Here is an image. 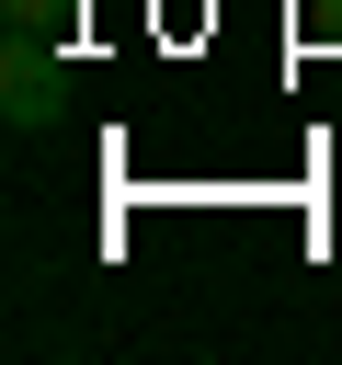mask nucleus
<instances>
[{
  "mask_svg": "<svg viewBox=\"0 0 342 365\" xmlns=\"http://www.w3.org/2000/svg\"><path fill=\"white\" fill-rule=\"evenodd\" d=\"M0 11H11V23H34V34H57V11H68V0H0Z\"/></svg>",
  "mask_w": 342,
  "mask_h": 365,
  "instance_id": "f03ea898",
  "label": "nucleus"
},
{
  "mask_svg": "<svg viewBox=\"0 0 342 365\" xmlns=\"http://www.w3.org/2000/svg\"><path fill=\"white\" fill-rule=\"evenodd\" d=\"M0 114H11L23 137L68 114V57H57L34 23H11V34H0Z\"/></svg>",
  "mask_w": 342,
  "mask_h": 365,
  "instance_id": "f257e3e1",
  "label": "nucleus"
}]
</instances>
